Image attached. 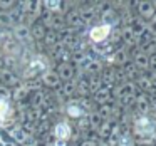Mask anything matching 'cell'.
<instances>
[{"label": "cell", "mask_w": 156, "mask_h": 146, "mask_svg": "<svg viewBox=\"0 0 156 146\" xmlns=\"http://www.w3.org/2000/svg\"><path fill=\"white\" fill-rule=\"evenodd\" d=\"M0 27H12V22H10V14H9V12L0 10Z\"/></svg>", "instance_id": "cell-17"}, {"label": "cell", "mask_w": 156, "mask_h": 146, "mask_svg": "<svg viewBox=\"0 0 156 146\" xmlns=\"http://www.w3.org/2000/svg\"><path fill=\"white\" fill-rule=\"evenodd\" d=\"M45 32H47V29H45V25L42 24L41 20H35L34 24L30 25V35H32V41H42L45 35Z\"/></svg>", "instance_id": "cell-9"}, {"label": "cell", "mask_w": 156, "mask_h": 146, "mask_svg": "<svg viewBox=\"0 0 156 146\" xmlns=\"http://www.w3.org/2000/svg\"><path fill=\"white\" fill-rule=\"evenodd\" d=\"M45 71H49V64H47V59L44 55H37L34 57L30 62H29L27 69L24 72V77L29 79V77H35L37 74H44Z\"/></svg>", "instance_id": "cell-1"}, {"label": "cell", "mask_w": 156, "mask_h": 146, "mask_svg": "<svg viewBox=\"0 0 156 146\" xmlns=\"http://www.w3.org/2000/svg\"><path fill=\"white\" fill-rule=\"evenodd\" d=\"M29 96H30V89H29V86H20V87H17L14 91V99L17 102H22L24 99H27Z\"/></svg>", "instance_id": "cell-13"}, {"label": "cell", "mask_w": 156, "mask_h": 146, "mask_svg": "<svg viewBox=\"0 0 156 146\" xmlns=\"http://www.w3.org/2000/svg\"><path fill=\"white\" fill-rule=\"evenodd\" d=\"M55 74L59 76V79L64 82L67 81H74V74H76V66L72 64V62H61L57 67V71H55Z\"/></svg>", "instance_id": "cell-2"}, {"label": "cell", "mask_w": 156, "mask_h": 146, "mask_svg": "<svg viewBox=\"0 0 156 146\" xmlns=\"http://www.w3.org/2000/svg\"><path fill=\"white\" fill-rule=\"evenodd\" d=\"M61 94L66 96V98H69V96H72V92H76V84L74 81H67L64 82V84H61Z\"/></svg>", "instance_id": "cell-16"}, {"label": "cell", "mask_w": 156, "mask_h": 146, "mask_svg": "<svg viewBox=\"0 0 156 146\" xmlns=\"http://www.w3.org/2000/svg\"><path fill=\"white\" fill-rule=\"evenodd\" d=\"M151 131V123H149V119H139L138 123H136V133H139V134H144V133H149Z\"/></svg>", "instance_id": "cell-15"}, {"label": "cell", "mask_w": 156, "mask_h": 146, "mask_svg": "<svg viewBox=\"0 0 156 146\" xmlns=\"http://www.w3.org/2000/svg\"><path fill=\"white\" fill-rule=\"evenodd\" d=\"M19 76L15 74L14 71H10V69H2L0 71V82L2 84H5V86H15V84H19Z\"/></svg>", "instance_id": "cell-8"}, {"label": "cell", "mask_w": 156, "mask_h": 146, "mask_svg": "<svg viewBox=\"0 0 156 146\" xmlns=\"http://www.w3.org/2000/svg\"><path fill=\"white\" fill-rule=\"evenodd\" d=\"M10 112H12L10 102H9L7 99H0V123H2V124H5V121L9 119Z\"/></svg>", "instance_id": "cell-10"}, {"label": "cell", "mask_w": 156, "mask_h": 146, "mask_svg": "<svg viewBox=\"0 0 156 146\" xmlns=\"http://www.w3.org/2000/svg\"><path fill=\"white\" fill-rule=\"evenodd\" d=\"M42 42H44L45 45H57L59 42H61V35H59V32L47 30L44 35V39H42Z\"/></svg>", "instance_id": "cell-11"}, {"label": "cell", "mask_w": 156, "mask_h": 146, "mask_svg": "<svg viewBox=\"0 0 156 146\" xmlns=\"http://www.w3.org/2000/svg\"><path fill=\"white\" fill-rule=\"evenodd\" d=\"M66 112H67L71 118H81L82 114H84V109L81 108V104H77V102H71V104H67V108H66Z\"/></svg>", "instance_id": "cell-12"}, {"label": "cell", "mask_w": 156, "mask_h": 146, "mask_svg": "<svg viewBox=\"0 0 156 146\" xmlns=\"http://www.w3.org/2000/svg\"><path fill=\"white\" fill-rule=\"evenodd\" d=\"M14 39L17 42H29L32 41V35H30V27L27 24H19L14 25Z\"/></svg>", "instance_id": "cell-6"}, {"label": "cell", "mask_w": 156, "mask_h": 146, "mask_svg": "<svg viewBox=\"0 0 156 146\" xmlns=\"http://www.w3.org/2000/svg\"><path fill=\"white\" fill-rule=\"evenodd\" d=\"M109 34H111V24H101V25H96V27L91 29L89 37H91L92 42H102L108 39Z\"/></svg>", "instance_id": "cell-3"}, {"label": "cell", "mask_w": 156, "mask_h": 146, "mask_svg": "<svg viewBox=\"0 0 156 146\" xmlns=\"http://www.w3.org/2000/svg\"><path fill=\"white\" fill-rule=\"evenodd\" d=\"M64 22H67L69 25H71V27H79V25L82 24V17H81V14H79V12H69L67 14V17H66V20Z\"/></svg>", "instance_id": "cell-14"}, {"label": "cell", "mask_w": 156, "mask_h": 146, "mask_svg": "<svg viewBox=\"0 0 156 146\" xmlns=\"http://www.w3.org/2000/svg\"><path fill=\"white\" fill-rule=\"evenodd\" d=\"M51 146H66V141H61V139H55Z\"/></svg>", "instance_id": "cell-19"}, {"label": "cell", "mask_w": 156, "mask_h": 146, "mask_svg": "<svg viewBox=\"0 0 156 146\" xmlns=\"http://www.w3.org/2000/svg\"><path fill=\"white\" fill-rule=\"evenodd\" d=\"M41 84L42 86H45V87H49V89H57V87H61V84H62V81L59 79V76L55 74V71H45L44 74L41 76Z\"/></svg>", "instance_id": "cell-4"}, {"label": "cell", "mask_w": 156, "mask_h": 146, "mask_svg": "<svg viewBox=\"0 0 156 146\" xmlns=\"http://www.w3.org/2000/svg\"><path fill=\"white\" fill-rule=\"evenodd\" d=\"M79 146H96V144H94L92 141H84V143H81Z\"/></svg>", "instance_id": "cell-20"}, {"label": "cell", "mask_w": 156, "mask_h": 146, "mask_svg": "<svg viewBox=\"0 0 156 146\" xmlns=\"http://www.w3.org/2000/svg\"><path fill=\"white\" fill-rule=\"evenodd\" d=\"M72 134V128L69 123L66 121H59L57 124L54 126V136L55 139H61V141H67Z\"/></svg>", "instance_id": "cell-5"}, {"label": "cell", "mask_w": 156, "mask_h": 146, "mask_svg": "<svg viewBox=\"0 0 156 146\" xmlns=\"http://www.w3.org/2000/svg\"><path fill=\"white\" fill-rule=\"evenodd\" d=\"M15 5H17V2H14V0H0V10H4V12L12 10Z\"/></svg>", "instance_id": "cell-18"}, {"label": "cell", "mask_w": 156, "mask_h": 146, "mask_svg": "<svg viewBox=\"0 0 156 146\" xmlns=\"http://www.w3.org/2000/svg\"><path fill=\"white\" fill-rule=\"evenodd\" d=\"M9 133H10L12 141L19 143V144H27V143H30V134L25 133L20 126H15L14 129H9Z\"/></svg>", "instance_id": "cell-7"}]
</instances>
